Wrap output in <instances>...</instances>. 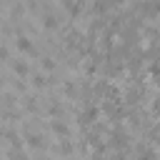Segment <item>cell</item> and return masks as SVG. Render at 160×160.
<instances>
[{"instance_id": "1", "label": "cell", "mask_w": 160, "mask_h": 160, "mask_svg": "<svg viewBox=\"0 0 160 160\" xmlns=\"http://www.w3.org/2000/svg\"><path fill=\"white\" fill-rule=\"evenodd\" d=\"M15 48H18L20 52H28V55H35V52H38L35 45H32V40H30L28 35H22V30H18V35H15Z\"/></svg>"}, {"instance_id": "2", "label": "cell", "mask_w": 160, "mask_h": 160, "mask_svg": "<svg viewBox=\"0 0 160 160\" xmlns=\"http://www.w3.org/2000/svg\"><path fill=\"white\" fill-rule=\"evenodd\" d=\"M40 20H42V22H40V25H42V30H48V32H55V30H60V20H58V15H55V12L45 10Z\"/></svg>"}, {"instance_id": "3", "label": "cell", "mask_w": 160, "mask_h": 160, "mask_svg": "<svg viewBox=\"0 0 160 160\" xmlns=\"http://www.w3.org/2000/svg\"><path fill=\"white\" fill-rule=\"evenodd\" d=\"M50 130H52L58 138H70V128H68V122L60 120V118H52V120H50Z\"/></svg>"}, {"instance_id": "4", "label": "cell", "mask_w": 160, "mask_h": 160, "mask_svg": "<svg viewBox=\"0 0 160 160\" xmlns=\"http://www.w3.org/2000/svg\"><path fill=\"white\" fill-rule=\"evenodd\" d=\"M25 142H28V148H32V150H42V148H45V135H40V132H28V130H25Z\"/></svg>"}, {"instance_id": "5", "label": "cell", "mask_w": 160, "mask_h": 160, "mask_svg": "<svg viewBox=\"0 0 160 160\" xmlns=\"http://www.w3.org/2000/svg\"><path fill=\"white\" fill-rule=\"evenodd\" d=\"M10 68H12V72L22 80L28 72H30V65H28V60H22V58H18V60H10Z\"/></svg>"}, {"instance_id": "6", "label": "cell", "mask_w": 160, "mask_h": 160, "mask_svg": "<svg viewBox=\"0 0 160 160\" xmlns=\"http://www.w3.org/2000/svg\"><path fill=\"white\" fill-rule=\"evenodd\" d=\"M52 82H55V80L48 78V75H42V72L32 75V88H38V90H42V88H48V85H52Z\"/></svg>"}, {"instance_id": "7", "label": "cell", "mask_w": 160, "mask_h": 160, "mask_svg": "<svg viewBox=\"0 0 160 160\" xmlns=\"http://www.w3.org/2000/svg\"><path fill=\"white\" fill-rule=\"evenodd\" d=\"M52 152H55V155H72V145H70V140L62 138V140L52 148Z\"/></svg>"}, {"instance_id": "8", "label": "cell", "mask_w": 160, "mask_h": 160, "mask_svg": "<svg viewBox=\"0 0 160 160\" xmlns=\"http://www.w3.org/2000/svg\"><path fill=\"white\" fill-rule=\"evenodd\" d=\"M40 68H42L45 72H55V70H58V62H55V58L42 55V58H40Z\"/></svg>"}, {"instance_id": "9", "label": "cell", "mask_w": 160, "mask_h": 160, "mask_svg": "<svg viewBox=\"0 0 160 160\" xmlns=\"http://www.w3.org/2000/svg\"><path fill=\"white\" fill-rule=\"evenodd\" d=\"M48 112H50V118H62V115H65L62 105H60V102H55V100H52V102L48 105Z\"/></svg>"}, {"instance_id": "10", "label": "cell", "mask_w": 160, "mask_h": 160, "mask_svg": "<svg viewBox=\"0 0 160 160\" xmlns=\"http://www.w3.org/2000/svg\"><path fill=\"white\" fill-rule=\"evenodd\" d=\"M62 95H65L68 100H72V98L78 95V90H75V82H70V80H65V85H62Z\"/></svg>"}, {"instance_id": "11", "label": "cell", "mask_w": 160, "mask_h": 160, "mask_svg": "<svg viewBox=\"0 0 160 160\" xmlns=\"http://www.w3.org/2000/svg\"><path fill=\"white\" fill-rule=\"evenodd\" d=\"M22 108H25L28 112H38V102H35V98H25V100H22Z\"/></svg>"}, {"instance_id": "12", "label": "cell", "mask_w": 160, "mask_h": 160, "mask_svg": "<svg viewBox=\"0 0 160 160\" xmlns=\"http://www.w3.org/2000/svg\"><path fill=\"white\" fill-rule=\"evenodd\" d=\"M22 12H25V8H22V5H18V2H12V8H10V18L15 20V18H20Z\"/></svg>"}, {"instance_id": "13", "label": "cell", "mask_w": 160, "mask_h": 160, "mask_svg": "<svg viewBox=\"0 0 160 160\" xmlns=\"http://www.w3.org/2000/svg\"><path fill=\"white\" fill-rule=\"evenodd\" d=\"M0 62H10V50L5 45H0Z\"/></svg>"}, {"instance_id": "14", "label": "cell", "mask_w": 160, "mask_h": 160, "mask_svg": "<svg viewBox=\"0 0 160 160\" xmlns=\"http://www.w3.org/2000/svg\"><path fill=\"white\" fill-rule=\"evenodd\" d=\"M12 88H15L18 92H25V85H22V82H12Z\"/></svg>"}]
</instances>
